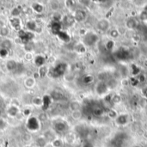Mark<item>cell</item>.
Returning <instances> with one entry per match:
<instances>
[{"mask_svg":"<svg viewBox=\"0 0 147 147\" xmlns=\"http://www.w3.org/2000/svg\"><path fill=\"white\" fill-rule=\"evenodd\" d=\"M98 39H99L98 34H96V33L93 32L86 33L83 39V44L85 47H92L98 41Z\"/></svg>","mask_w":147,"mask_h":147,"instance_id":"1","label":"cell"},{"mask_svg":"<svg viewBox=\"0 0 147 147\" xmlns=\"http://www.w3.org/2000/svg\"><path fill=\"white\" fill-rule=\"evenodd\" d=\"M7 55H8V50L3 49V48H1L0 49V57L1 58H5Z\"/></svg>","mask_w":147,"mask_h":147,"instance_id":"44","label":"cell"},{"mask_svg":"<svg viewBox=\"0 0 147 147\" xmlns=\"http://www.w3.org/2000/svg\"><path fill=\"white\" fill-rule=\"evenodd\" d=\"M137 80H138V82H139V84H142V83H145L146 82V75H144V74H140L139 75V77L137 78Z\"/></svg>","mask_w":147,"mask_h":147,"instance_id":"42","label":"cell"},{"mask_svg":"<svg viewBox=\"0 0 147 147\" xmlns=\"http://www.w3.org/2000/svg\"><path fill=\"white\" fill-rule=\"evenodd\" d=\"M140 128H141V124H140V122H139V121H134V122L132 124L131 129H132L133 132H138V131H140Z\"/></svg>","mask_w":147,"mask_h":147,"instance_id":"33","label":"cell"},{"mask_svg":"<svg viewBox=\"0 0 147 147\" xmlns=\"http://www.w3.org/2000/svg\"><path fill=\"white\" fill-rule=\"evenodd\" d=\"M75 50H76L78 53H85L86 48H85V46H84L83 43H79V44L76 45Z\"/></svg>","mask_w":147,"mask_h":147,"instance_id":"32","label":"cell"},{"mask_svg":"<svg viewBox=\"0 0 147 147\" xmlns=\"http://www.w3.org/2000/svg\"><path fill=\"white\" fill-rule=\"evenodd\" d=\"M47 141L46 140V139L44 137H39L36 140V145L38 147H46L47 146Z\"/></svg>","mask_w":147,"mask_h":147,"instance_id":"24","label":"cell"},{"mask_svg":"<svg viewBox=\"0 0 147 147\" xmlns=\"http://www.w3.org/2000/svg\"><path fill=\"white\" fill-rule=\"evenodd\" d=\"M61 24H60V22H53V23H52V26H51V29H52V31H53V34H55L56 35L62 30L61 29Z\"/></svg>","mask_w":147,"mask_h":147,"instance_id":"14","label":"cell"},{"mask_svg":"<svg viewBox=\"0 0 147 147\" xmlns=\"http://www.w3.org/2000/svg\"><path fill=\"white\" fill-rule=\"evenodd\" d=\"M24 84L28 89H32L35 85V79L34 78H31V77L28 78H26Z\"/></svg>","mask_w":147,"mask_h":147,"instance_id":"21","label":"cell"},{"mask_svg":"<svg viewBox=\"0 0 147 147\" xmlns=\"http://www.w3.org/2000/svg\"><path fill=\"white\" fill-rule=\"evenodd\" d=\"M109 36H110L113 40H115V39H117V38L120 36V34L118 33L117 29L115 28V29H112V30L109 32Z\"/></svg>","mask_w":147,"mask_h":147,"instance_id":"39","label":"cell"},{"mask_svg":"<svg viewBox=\"0 0 147 147\" xmlns=\"http://www.w3.org/2000/svg\"><path fill=\"white\" fill-rule=\"evenodd\" d=\"M53 147H63V141L59 139H55L52 143H51Z\"/></svg>","mask_w":147,"mask_h":147,"instance_id":"35","label":"cell"},{"mask_svg":"<svg viewBox=\"0 0 147 147\" xmlns=\"http://www.w3.org/2000/svg\"><path fill=\"white\" fill-rule=\"evenodd\" d=\"M109 87L107 85V84L105 82H99L96 85V92L97 95L99 96H104L107 95L108 91H109Z\"/></svg>","mask_w":147,"mask_h":147,"instance_id":"6","label":"cell"},{"mask_svg":"<svg viewBox=\"0 0 147 147\" xmlns=\"http://www.w3.org/2000/svg\"><path fill=\"white\" fill-rule=\"evenodd\" d=\"M84 147H91V146H90V145H86V146H84Z\"/></svg>","mask_w":147,"mask_h":147,"instance_id":"51","label":"cell"},{"mask_svg":"<svg viewBox=\"0 0 147 147\" xmlns=\"http://www.w3.org/2000/svg\"><path fill=\"white\" fill-rule=\"evenodd\" d=\"M62 22H63L64 25H65L66 27H71V26H72L75 23L76 21H75L73 16L67 15V16H64L62 18Z\"/></svg>","mask_w":147,"mask_h":147,"instance_id":"10","label":"cell"},{"mask_svg":"<svg viewBox=\"0 0 147 147\" xmlns=\"http://www.w3.org/2000/svg\"><path fill=\"white\" fill-rule=\"evenodd\" d=\"M11 46H12V43H11V41H10L9 40H8V39L3 40L2 41V43H1V48L6 49V50L9 49V48L11 47Z\"/></svg>","mask_w":147,"mask_h":147,"instance_id":"28","label":"cell"},{"mask_svg":"<svg viewBox=\"0 0 147 147\" xmlns=\"http://www.w3.org/2000/svg\"><path fill=\"white\" fill-rule=\"evenodd\" d=\"M44 63H45V58L42 57V56H37L35 59H34V64L39 66V67H41L44 65Z\"/></svg>","mask_w":147,"mask_h":147,"instance_id":"26","label":"cell"},{"mask_svg":"<svg viewBox=\"0 0 147 147\" xmlns=\"http://www.w3.org/2000/svg\"><path fill=\"white\" fill-rule=\"evenodd\" d=\"M19 113V109L16 106H10L8 109H7V114L10 117H15L18 115Z\"/></svg>","mask_w":147,"mask_h":147,"instance_id":"15","label":"cell"},{"mask_svg":"<svg viewBox=\"0 0 147 147\" xmlns=\"http://www.w3.org/2000/svg\"><path fill=\"white\" fill-rule=\"evenodd\" d=\"M3 27H4V22L2 20H0V28H3Z\"/></svg>","mask_w":147,"mask_h":147,"instance_id":"49","label":"cell"},{"mask_svg":"<svg viewBox=\"0 0 147 147\" xmlns=\"http://www.w3.org/2000/svg\"><path fill=\"white\" fill-rule=\"evenodd\" d=\"M115 47V41L113 40H109L106 43V48L109 51H112Z\"/></svg>","mask_w":147,"mask_h":147,"instance_id":"36","label":"cell"},{"mask_svg":"<svg viewBox=\"0 0 147 147\" xmlns=\"http://www.w3.org/2000/svg\"><path fill=\"white\" fill-rule=\"evenodd\" d=\"M129 121V116L127 114H121L119 115L118 117L115 119V122L116 124L120 125V126H124L126 124H127Z\"/></svg>","mask_w":147,"mask_h":147,"instance_id":"8","label":"cell"},{"mask_svg":"<svg viewBox=\"0 0 147 147\" xmlns=\"http://www.w3.org/2000/svg\"><path fill=\"white\" fill-rule=\"evenodd\" d=\"M82 81H83V83H84V84H92V83L94 82V77H93L92 75L87 74V75H85V76L83 78Z\"/></svg>","mask_w":147,"mask_h":147,"instance_id":"23","label":"cell"},{"mask_svg":"<svg viewBox=\"0 0 147 147\" xmlns=\"http://www.w3.org/2000/svg\"><path fill=\"white\" fill-rule=\"evenodd\" d=\"M2 117V111H1V109H0V118Z\"/></svg>","mask_w":147,"mask_h":147,"instance_id":"52","label":"cell"},{"mask_svg":"<svg viewBox=\"0 0 147 147\" xmlns=\"http://www.w3.org/2000/svg\"><path fill=\"white\" fill-rule=\"evenodd\" d=\"M26 28L29 32H34L37 29V24L34 21H28L26 23Z\"/></svg>","mask_w":147,"mask_h":147,"instance_id":"18","label":"cell"},{"mask_svg":"<svg viewBox=\"0 0 147 147\" xmlns=\"http://www.w3.org/2000/svg\"><path fill=\"white\" fill-rule=\"evenodd\" d=\"M116 29H117L118 33L120 34V35L125 34L127 32V28H126V27H118Z\"/></svg>","mask_w":147,"mask_h":147,"instance_id":"43","label":"cell"},{"mask_svg":"<svg viewBox=\"0 0 147 147\" xmlns=\"http://www.w3.org/2000/svg\"><path fill=\"white\" fill-rule=\"evenodd\" d=\"M39 73H40V77H44V76H46L47 73H48V71H47V68L46 67V66H41V67H40V71H39Z\"/></svg>","mask_w":147,"mask_h":147,"instance_id":"40","label":"cell"},{"mask_svg":"<svg viewBox=\"0 0 147 147\" xmlns=\"http://www.w3.org/2000/svg\"><path fill=\"white\" fill-rule=\"evenodd\" d=\"M43 137L46 139V140H47V142H50V143H52V142L56 139L54 134H53L52 131H47V132L44 134V136H43Z\"/></svg>","mask_w":147,"mask_h":147,"instance_id":"19","label":"cell"},{"mask_svg":"<svg viewBox=\"0 0 147 147\" xmlns=\"http://www.w3.org/2000/svg\"><path fill=\"white\" fill-rule=\"evenodd\" d=\"M27 128L29 131H37L40 128V121L35 117H30L27 122Z\"/></svg>","mask_w":147,"mask_h":147,"instance_id":"3","label":"cell"},{"mask_svg":"<svg viewBox=\"0 0 147 147\" xmlns=\"http://www.w3.org/2000/svg\"><path fill=\"white\" fill-rule=\"evenodd\" d=\"M142 94L145 96V98L147 100V87H145L142 89Z\"/></svg>","mask_w":147,"mask_h":147,"instance_id":"48","label":"cell"},{"mask_svg":"<svg viewBox=\"0 0 147 147\" xmlns=\"http://www.w3.org/2000/svg\"><path fill=\"white\" fill-rule=\"evenodd\" d=\"M32 102H33V104L34 105V106H38V107H40V106H41L42 105V103H43V101H42V98H40V97H34V99H33V101H32Z\"/></svg>","mask_w":147,"mask_h":147,"instance_id":"34","label":"cell"},{"mask_svg":"<svg viewBox=\"0 0 147 147\" xmlns=\"http://www.w3.org/2000/svg\"><path fill=\"white\" fill-rule=\"evenodd\" d=\"M17 65H17L16 61H15L14 59H9V60H8V61L6 62V68H7V70L9 71H15V70L18 67Z\"/></svg>","mask_w":147,"mask_h":147,"instance_id":"13","label":"cell"},{"mask_svg":"<svg viewBox=\"0 0 147 147\" xmlns=\"http://www.w3.org/2000/svg\"><path fill=\"white\" fill-rule=\"evenodd\" d=\"M110 27V22L107 18L101 19L96 23V28L101 32H106L109 29Z\"/></svg>","mask_w":147,"mask_h":147,"instance_id":"4","label":"cell"},{"mask_svg":"<svg viewBox=\"0 0 147 147\" xmlns=\"http://www.w3.org/2000/svg\"><path fill=\"white\" fill-rule=\"evenodd\" d=\"M133 3H139V4H138L139 6H143L146 2H145V1H134Z\"/></svg>","mask_w":147,"mask_h":147,"instance_id":"47","label":"cell"},{"mask_svg":"<svg viewBox=\"0 0 147 147\" xmlns=\"http://www.w3.org/2000/svg\"><path fill=\"white\" fill-rule=\"evenodd\" d=\"M138 26V21L134 17H130L126 22V28L129 30H134Z\"/></svg>","mask_w":147,"mask_h":147,"instance_id":"9","label":"cell"},{"mask_svg":"<svg viewBox=\"0 0 147 147\" xmlns=\"http://www.w3.org/2000/svg\"><path fill=\"white\" fill-rule=\"evenodd\" d=\"M106 84H107L109 89H115L118 85V81L116 79H115V78H110V79L108 80V82Z\"/></svg>","mask_w":147,"mask_h":147,"instance_id":"25","label":"cell"},{"mask_svg":"<svg viewBox=\"0 0 147 147\" xmlns=\"http://www.w3.org/2000/svg\"><path fill=\"white\" fill-rule=\"evenodd\" d=\"M9 33V30L7 27H3L0 28V36L1 37H4V36H7Z\"/></svg>","mask_w":147,"mask_h":147,"instance_id":"37","label":"cell"},{"mask_svg":"<svg viewBox=\"0 0 147 147\" xmlns=\"http://www.w3.org/2000/svg\"><path fill=\"white\" fill-rule=\"evenodd\" d=\"M9 22H10L11 26L15 29L20 31V28H21V26H22V22H21L20 18H18V17H12V18H10Z\"/></svg>","mask_w":147,"mask_h":147,"instance_id":"11","label":"cell"},{"mask_svg":"<svg viewBox=\"0 0 147 147\" xmlns=\"http://www.w3.org/2000/svg\"><path fill=\"white\" fill-rule=\"evenodd\" d=\"M24 147H32V146H24Z\"/></svg>","mask_w":147,"mask_h":147,"instance_id":"55","label":"cell"},{"mask_svg":"<svg viewBox=\"0 0 147 147\" xmlns=\"http://www.w3.org/2000/svg\"><path fill=\"white\" fill-rule=\"evenodd\" d=\"M133 147H140V146H133Z\"/></svg>","mask_w":147,"mask_h":147,"instance_id":"54","label":"cell"},{"mask_svg":"<svg viewBox=\"0 0 147 147\" xmlns=\"http://www.w3.org/2000/svg\"><path fill=\"white\" fill-rule=\"evenodd\" d=\"M145 65H146V66L147 67V60L146 61H145Z\"/></svg>","mask_w":147,"mask_h":147,"instance_id":"53","label":"cell"},{"mask_svg":"<svg viewBox=\"0 0 147 147\" xmlns=\"http://www.w3.org/2000/svg\"><path fill=\"white\" fill-rule=\"evenodd\" d=\"M50 3H51V4H50L51 9H52L53 11H57V10L59 9V3H58L57 1H52Z\"/></svg>","mask_w":147,"mask_h":147,"instance_id":"38","label":"cell"},{"mask_svg":"<svg viewBox=\"0 0 147 147\" xmlns=\"http://www.w3.org/2000/svg\"><path fill=\"white\" fill-rule=\"evenodd\" d=\"M32 9L36 13H42L44 10V6L39 3H34L32 4Z\"/></svg>","mask_w":147,"mask_h":147,"instance_id":"20","label":"cell"},{"mask_svg":"<svg viewBox=\"0 0 147 147\" xmlns=\"http://www.w3.org/2000/svg\"><path fill=\"white\" fill-rule=\"evenodd\" d=\"M121 84L123 86H127L128 84H130V80L127 79V78H124V79L121 80Z\"/></svg>","mask_w":147,"mask_h":147,"instance_id":"45","label":"cell"},{"mask_svg":"<svg viewBox=\"0 0 147 147\" xmlns=\"http://www.w3.org/2000/svg\"><path fill=\"white\" fill-rule=\"evenodd\" d=\"M66 68H67V65L65 63H59L54 68L52 69L51 74L53 78H59L65 72Z\"/></svg>","mask_w":147,"mask_h":147,"instance_id":"2","label":"cell"},{"mask_svg":"<svg viewBox=\"0 0 147 147\" xmlns=\"http://www.w3.org/2000/svg\"><path fill=\"white\" fill-rule=\"evenodd\" d=\"M54 128L57 132L59 133H63L65 131H66L67 129V126L64 121H57L54 124Z\"/></svg>","mask_w":147,"mask_h":147,"instance_id":"12","label":"cell"},{"mask_svg":"<svg viewBox=\"0 0 147 147\" xmlns=\"http://www.w3.org/2000/svg\"><path fill=\"white\" fill-rule=\"evenodd\" d=\"M57 36L62 40V41H64V42H69L70 41V40H71V37H70V35L66 33V32H65V31H60L58 34H57Z\"/></svg>","mask_w":147,"mask_h":147,"instance_id":"17","label":"cell"},{"mask_svg":"<svg viewBox=\"0 0 147 147\" xmlns=\"http://www.w3.org/2000/svg\"><path fill=\"white\" fill-rule=\"evenodd\" d=\"M82 116H83V113H82L81 109H80V110H77V111L71 112V117H72V119L75 120V121L80 120V119L82 118Z\"/></svg>","mask_w":147,"mask_h":147,"instance_id":"27","label":"cell"},{"mask_svg":"<svg viewBox=\"0 0 147 147\" xmlns=\"http://www.w3.org/2000/svg\"><path fill=\"white\" fill-rule=\"evenodd\" d=\"M118 113L116 110H115L114 109H110L108 112V116L110 118V119H113V120H115L117 117H118Z\"/></svg>","mask_w":147,"mask_h":147,"instance_id":"31","label":"cell"},{"mask_svg":"<svg viewBox=\"0 0 147 147\" xmlns=\"http://www.w3.org/2000/svg\"><path fill=\"white\" fill-rule=\"evenodd\" d=\"M111 102L114 104H120L121 102V96L119 94H115L111 96Z\"/></svg>","mask_w":147,"mask_h":147,"instance_id":"29","label":"cell"},{"mask_svg":"<svg viewBox=\"0 0 147 147\" xmlns=\"http://www.w3.org/2000/svg\"><path fill=\"white\" fill-rule=\"evenodd\" d=\"M65 3H66V6H67L68 8H70V9H71V8H72V7L75 5V4H74V3H75V2H73V1H66V2H65Z\"/></svg>","mask_w":147,"mask_h":147,"instance_id":"46","label":"cell"},{"mask_svg":"<svg viewBox=\"0 0 147 147\" xmlns=\"http://www.w3.org/2000/svg\"><path fill=\"white\" fill-rule=\"evenodd\" d=\"M21 14V11L18 8H14L11 11V15H12V17H18V16Z\"/></svg>","mask_w":147,"mask_h":147,"instance_id":"41","label":"cell"},{"mask_svg":"<svg viewBox=\"0 0 147 147\" xmlns=\"http://www.w3.org/2000/svg\"><path fill=\"white\" fill-rule=\"evenodd\" d=\"M92 113L94 115L96 116H102L103 114H104V110L102 108H100V107H96L92 109Z\"/></svg>","mask_w":147,"mask_h":147,"instance_id":"30","label":"cell"},{"mask_svg":"<svg viewBox=\"0 0 147 147\" xmlns=\"http://www.w3.org/2000/svg\"><path fill=\"white\" fill-rule=\"evenodd\" d=\"M51 98L54 101H61L64 99V95L58 91H53L51 94Z\"/></svg>","mask_w":147,"mask_h":147,"instance_id":"22","label":"cell"},{"mask_svg":"<svg viewBox=\"0 0 147 147\" xmlns=\"http://www.w3.org/2000/svg\"><path fill=\"white\" fill-rule=\"evenodd\" d=\"M30 114V110L28 109V110H25V112H24V115H28Z\"/></svg>","mask_w":147,"mask_h":147,"instance_id":"50","label":"cell"},{"mask_svg":"<svg viewBox=\"0 0 147 147\" xmlns=\"http://www.w3.org/2000/svg\"><path fill=\"white\" fill-rule=\"evenodd\" d=\"M19 37H20V39L22 40V42L28 43V42H30V40L32 39H34V34L32 32L24 31V30H21L20 29V31H19Z\"/></svg>","mask_w":147,"mask_h":147,"instance_id":"5","label":"cell"},{"mask_svg":"<svg viewBox=\"0 0 147 147\" xmlns=\"http://www.w3.org/2000/svg\"><path fill=\"white\" fill-rule=\"evenodd\" d=\"M74 19L76 22H84L86 17H87V13L85 10L84 9H77L74 13V16H73Z\"/></svg>","mask_w":147,"mask_h":147,"instance_id":"7","label":"cell"},{"mask_svg":"<svg viewBox=\"0 0 147 147\" xmlns=\"http://www.w3.org/2000/svg\"><path fill=\"white\" fill-rule=\"evenodd\" d=\"M80 109H81V104L78 101H71L69 103V109L71 112L77 111V110H80Z\"/></svg>","mask_w":147,"mask_h":147,"instance_id":"16","label":"cell"}]
</instances>
